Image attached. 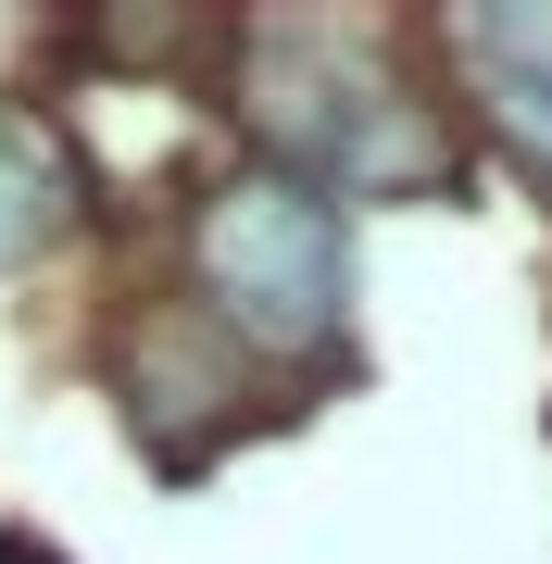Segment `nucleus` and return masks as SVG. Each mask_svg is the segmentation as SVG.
<instances>
[{
	"label": "nucleus",
	"instance_id": "nucleus-1",
	"mask_svg": "<svg viewBox=\"0 0 552 564\" xmlns=\"http://www.w3.org/2000/svg\"><path fill=\"white\" fill-rule=\"evenodd\" d=\"M188 289L239 364H289V351H327L351 314V239L314 188H289L277 163L226 176L202 214H188Z\"/></svg>",
	"mask_w": 552,
	"mask_h": 564
},
{
	"label": "nucleus",
	"instance_id": "nucleus-2",
	"mask_svg": "<svg viewBox=\"0 0 552 564\" xmlns=\"http://www.w3.org/2000/svg\"><path fill=\"white\" fill-rule=\"evenodd\" d=\"M251 113H264L277 139V176L289 188H440L452 176V139L440 113L414 101L402 76L339 39V25H277V39H251Z\"/></svg>",
	"mask_w": 552,
	"mask_h": 564
},
{
	"label": "nucleus",
	"instance_id": "nucleus-3",
	"mask_svg": "<svg viewBox=\"0 0 552 564\" xmlns=\"http://www.w3.org/2000/svg\"><path fill=\"white\" fill-rule=\"evenodd\" d=\"M465 63H477L490 126L552 176V13H465Z\"/></svg>",
	"mask_w": 552,
	"mask_h": 564
},
{
	"label": "nucleus",
	"instance_id": "nucleus-4",
	"mask_svg": "<svg viewBox=\"0 0 552 564\" xmlns=\"http://www.w3.org/2000/svg\"><path fill=\"white\" fill-rule=\"evenodd\" d=\"M63 202H76V176H63V151H51V126H25V113H0V276H13L25 251L63 226Z\"/></svg>",
	"mask_w": 552,
	"mask_h": 564
}]
</instances>
